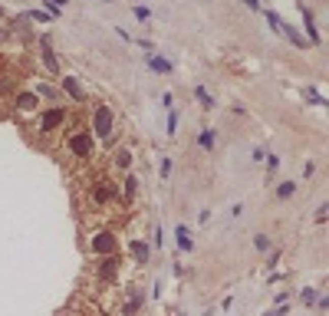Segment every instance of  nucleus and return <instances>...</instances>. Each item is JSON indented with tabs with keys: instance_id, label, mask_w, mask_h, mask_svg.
Listing matches in <instances>:
<instances>
[{
	"instance_id": "423d86ee",
	"label": "nucleus",
	"mask_w": 329,
	"mask_h": 316,
	"mask_svg": "<svg viewBox=\"0 0 329 316\" xmlns=\"http://www.w3.org/2000/svg\"><path fill=\"white\" fill-rule=\"evenodd\" d=\"M112 194H115V191H112V185H109V181H106V185H99V188H96V205H109V201H112Z\"/></svg>"
},
{
	"instance_id": "5701e85b",
	"label": "nucleus",
	"mask_w": 329,
	"mask_h": 316,
	"mask_svg": "<svg viewBox=\"0 0 329 316\" xmlns=\"http://www.w3.org/2000/svg\"><path fill=\"white\" fill-rule=\"evenodd\" d=\"M135 17L138 20H148V7H135Z\"/></svg>"
},
{
	"instance_id": "4468645a",
	"label": "nucleus",
	"mask_w": 329,
	"mask_h": 316,
	"mask_svg": "<svg viewBox=\"0 0 329 316\" xmlns=\"http://www.w3.org/2000/svg\"><path fill=\"white\" fill-rule=\"evenodd\" d=\"M194 96H198V102L204 105V109H211V105H214V99H211V93H207L204 86H198V89H194Z\"/></svg>"
},
{
	"instance_id": "f257e3e1",
	"label": "nucleus",
	"mask_w": 329,
	"mask_h": 316,
	"mask_svg": "<svg viewBox=\"0 0 329 316\" xmlns=\"http://www.w3.org/2000/svg\"><path fill=\"white\" fill-rule=\"evenodd\" d=\"M93 125H96V135L99 138H109L112 135V112L106 109V105H99V109H96V119H93Z\"/></svg>"
},
{
	"instance_id": "393cba45",
	"label": "nucleus",
	"mask_w": 329,
	"mask_h": 316,
	"mask_svg": "<svg viewBox=\"0 0 329 316\" xmlns=\"http://www.w3.org/2000/svg\"><path fill=\"white\" fill-rule=\"evenodd\" d=\"M63 4H69V0H50V7H56V10H59Z\"/></svg>"
},
{
	"instance_id": "7ed1b4c3",
	"label": "nucleus",
	"mask_w": 329,
	"mask_h": 316,
	"mask_svg": "<svg viewBox=\"0 0 329 316\" xmlns=\"http://www.w3.org/2000/svg\"><path fill=\"white\" fill-rule=\"evenodd\" d=\"M69 149H73V155H89V152H93V138H89V132H79V135H73Z\"/></svg>"
},
{
	"instance_id": "1a4fd4ad",
	"label": "nucleus",
	"mask_w": 329,
	"mask_h": 316,
	"mask_svg": "<svg viewBox=\"0 0 329 316\" xmlns=\"http://www.w3.org/2000/svg\"><path fill=\"white\" fill-rule=\"evenodd\" d=\"M122 191H125V198H129V201L138 194V178H135V175H129V178L122 181Z\"/></svg>"
},
{
	"instance_id": "0eeeda50",
	"label": "nucleus",
	"mask_w": 329,
	"mask_h": 316,
	"mask_svg": "<svg viewBox=\"0 0 329 316\" xmlns=\"http://www.w3.org/2000/svg\"><path fill=\"white\" fill-rule=\"evenodd\" d=\"M300 10H303V23H306V30H310V40H313V43H319V33H316V23H313V13L306 10V7H300Z\"/></svg>"
},
{
	"instance_id": "b1692460",
	"label": "nucleus",
	"mask_w": 329,
	"mask_h": 316,
	"mask_svg": "<svg viewBox=\"0 0 329 316\" xmlns=\"http://www.w3.org/2000/svg\"><path fill=\"white\" fill-rule=\"evenodd\" d=\"M283 313H286V303H283V306H277V310H270L267 316H283Z\"/></svg>"
},
{
	"instance_id": "aec40b11",
	"label": "nucleus",
	"mask_w": 329,
	"mask_h": 316,
	"mask_svg": "<svg viewBox=\"0 0 329 316\" xmlns=\"http://www.w3.org/2000/svg\"><path fill=\"white\" fill-rule=\"evenodd\" d=\"M306 99H310V102H316V105H326V99L316 93V89H306Z\"/></svg>"
},
{
	"instance_id": "4be33fe9",
	"label": "nucleus",
	"mask_w": 329,
	"mask_h": 316,
	"mask_svg": "<svg viewBox=\"0 0 329 316\" xmlns=\"http://www.w3.org/2000/svg\"><path fill=\"white\" fill-rule=\"evenodd\" d=\"M115 161H118V165H122V168H129V161H132V155H129V152H118V158H115Z\"/></svg>"
},
{
	"instance_id": "a878e982",
	"label": "nucleus",
	"mask_w": 329,
	"mask_h": 316,
	"mask_svg": "<svg viewBox=\"0 0 329 316\" xmlns=\"http://www.w3.org/2000/svg\"><path fill=\"white\" fill-rule=\"evenodd\" d=\"M0 17H4V7H0Z\"/></svg>"
},
{
	"instance_id": "f8f14e48",
	"label": "nucleus",
	"mask_w": 329,
	"mask_h": 316,
	"mask_svg": "<svg viewBox=\"0 0 329 316\" xmlns=\"http://www.w3.org/2000/svg\"><path fill=\"white\" fill-rule=\"evenodd\" d=\"M63 89H66V93H69V96H73V99H76V102H79V99H82V89H79V82H76V79H69V76H66V79H63Z\"/></svg>"
},
{
	"instance_id": "39448f33",
	"label": "nucleus",
	"mask_w": 329,
	"mask_h": 316,
	"mask_svg": "<svg viewBox=\"0 0 329 316\" xmlns=\"http://www.w3.org/2000/svg\"><path fill=\"white\" fill-rule=\"evenodd\" d=\"M129 247H132V254H135V261H138V264H148V244H142V241H132Z\"/></svg>"
},
{
	"instance_id": "9d476101",
	"label": "nucleus",
	"mask_w": 329,
	"mask_h": 316,
	"mask_svg": "<svg viewBox=\"0 0 329 316\" xmlns=\"http://www.w3.org/2000/svg\"><path fill=\"white\" fill-rule=\"evenodd\" d=\"M17 105H20L23 112H33V109H37V93H23V96L17 99Z\"/></svg>"
},
{
	"instance_id": "ddd939ff",
	"label": "nucleus",
	"mask_w": 329,
	"mask_h": 316,
	"mask_svg": "<svg viewBox=\"0 0 329 316\" xmlns=\"http://www.w3.org/2000/svg\"><path fill=\"white\" fill-rule=\"evenodd\" d=\"M198 145H201V149H214V132H211V129H201Z\"/></svg>"
},
{
	"instance_id": "412c9836",
	"label": "nucleus",
	"mask_w": 329,
	"mask_h": 316,
	"mask_svg": "<svg viewBox=\"0 0 329 316\" xmlns=\"http://www.w3.org/2000/svg\"><path fill=\"white\" fill-rule=\"evenodd\" d=\"M303 303L313 306V303H316V293H313V290H303Z\"/></svg>"
},
{
	"instance_id": "a211bd4d",
	"label": "nucleus",
	"mask_w": 329,
	"mask_h": 316,
	"mask_svg": "<svg viewBox=\"0 0 329 316\" xmlns=\"http://www.w3.org/2000/svg\"><path fill=\"white\" fill-rule=\"evenodd\" d=\"M178 132V112L171 109V116H168V135H174Z\"/></svg>"
},
{
	"instance_id": "9b49d317",
	"label": "nucleus",
	"mask_w": 329,
	"mask_h": 316,
	"mask_svg": "<svg viewBox=\"0 0 329 316\" xmlns=\"http://www.w3.org/2000/svg\"><path fill=\"white\" fill-rule=\"evenodd\" d=\"M148 66L155 69V73H171V63L162 60V56H148Z\"/></svg>"
},
{
	"instance_id": "20e7f679",
	"label": "nucleus",
	"mask_w": 329,
	"mask_h": 316,
	"mask_svg": "<svg viewBox=\"0 0 329 316\" xmlns=\"http://www.w3.org/2000/svg\"><path fill=\"white\" fill-rule=\"evenodd\" d=\"M63 119H66V116H63V109H59V105H56V109H50V112H46V116H43V125H40V132H53L56 125L63 122Z\"/></svg>"
},
{
	"instance_id": "2eb2a0df",
	"label": "nucleus",
	"mask_w": 329,
	"mask_h": 316,
	"mask_svg": "<svg viewBox=\"0 0 329 316\" xmlns=\"http://www.w3.org/2000/svg\"><path fill=\"white\" fill-rule=\"evenodd\" d=\"M280 33H286V37H290V40H293V43H296V46H306V40L300 37V33L293 30V26H286V23H283V26H280Z\"/></svg>"
},
{
	"instance_id": "6e6552de",
	"label": "nucleus",
	"mask_w": 329,
	"mask_h": 316,
	"mask_svg": "<svg viewBox=\"0 0 329 316\" xmlns=\"http://www.w3.org/2000/svg\"><path fill=\"white\" fill-rule=\"evenodd\" d=\"M174 237H178V247H181V250H191V234H188V227H185V224H178Z\"/></svg>"
},
{
	"instance_id": "dca6fc26",
	"label": "nucleus",
	"mask_w": 329,
	"mask_h": 316,
	"mask_svg": "<svg viewBox=\"0 0 329 316\" xmlns=\"http://www.w3.org/2000/svg\"><path fill=\"white\" fill-rule=\"evenodd\" d=\"M293 191H296V185H293V181H283V185L277 188V198H293Z\"/></svg>"
},
{
	"instance_id": "6ab92c4d",
	"label": "nucleus",
	"mask_w": 329,
	"mask_h": 316,
	"mask_svg": "<svg viewBox=\"0 0 329 316\" xmlns=\"http://www.w3.org/2000/svg\"><path fill=\"white\" fill-rule=\"evenodd\" d=\"M138 306H142V293H132V300H129V306H125V310H129V313H135Z\"/></svg>"
},
{
	"instance_id": "f03ea898",
	"label": "nucleus",
	"mask_w": 329,
	"mask_h": 316,
	"mask_svg": "<svg viewBox=\"0 0 329 316\" xmlns=\"http://www.w3.org/2000/svg\"><path fill=\"white\" fill-rule=\"evenodd\" d=\"M112 247H115V237H112L109 231H99V234L93 237V250L96 254H112Z\"/></svg>"
},
{
	"instance_id": "f3484780",
	"label": "nucleus",
	"mask_w": 329,
	"mask_h": 316,
	"mask_svg": "<svg viewBox=\"0 0 329 316\" xmlns=\"http://www.w3.org/2000/svg\"><path fill=\"white\" fill-rule=\"evenodd\" d=\"M254 244H257V250H270V237H267V234H257Z\"/></svg>"
}]
</instances>
